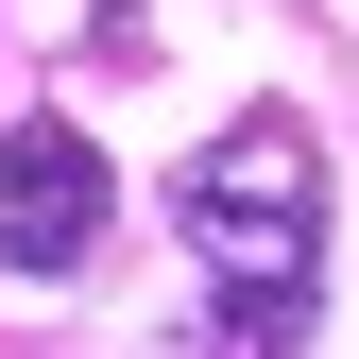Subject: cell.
<instances>
[{
    "label": "cell",
    "instance_id": "cell-1",
    "mask_svg": "<svg viewBox=\"0 0 359 359\" xmlns=\"http://www.w3.org/2000/svg\"><path fill=\"white\" fill-rule=\"evenodd\" d=\"M171 222L205 257V359H291L325 308V154L308 120H222L171 171Z\"/></svg>",
    "mask_w": 359,
    "mask_h": 359
},
{
    "label": "cell",
    "instance_id": "cell-2",
    "mask_svg": "<svg viewBox=\"0 0 359 359\" xmlns=\"http://www.w3.org/2000/svg\"><path fill=\"white\" fill-rule=\"evenodd\" d=\"M103 205H120V171L86 120H0V274H86Z\"/></svg>",
    "mask_w": 359,
    "mask_h": 359
}]
</instances>
